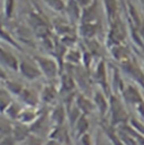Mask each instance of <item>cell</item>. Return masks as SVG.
Listing matches in <instances>:
<instances>
[{
	"instance_id": "obj_1",
	"label": "cell",
	"mask_w": 144,
	"mask_h": 145,
	"mask_svg": "<svg viewBox=\"0 0 144 145\" xmlns=\"http://www.w3.org/2000/svg\"><path fill=\"white\" fill-rule=\"evenodd\" d=\"M33 60L36 62L37 67L39 68L43 76L48 80L53 81L61 75V68L59 65V62L56 59H53L51 56H44V55H35Z\"/></svg>"
},
{
	"instance_id": "obj_2",
	"label": "cell",
	"mask_w": 144,
	"mask_h": 145,
	"mask_svg": "<svg viewBox=\"0 0 144 145\" xmlns=\"http://www.w3.org/2000/svg\"><path fill=\"white\" fill-rule=\"evenodd\" d=\"M109 116H110V125L114 127L116 126L118 127L130 121L127 111L124 108L120 99L115 93L109 96Z\"/></svg>"
},
{
	"instance_id": "obj_3",
	"label": "cell",
	"mask_w": 144,
	"mask_h": 145,
	"mask_svg": "<svg viewBox=\"0 0 144 145\" xmlns=\"http://www.w3.org/2000/svg\"><path fill=\"white\" fill-rule=\"evenodd\" d=\"M94 80L100 86L101 90L110 96V83L108 81V70H107V65H106V61L100 59L98 61V63L96 64L95 67V70H94Z\"/></svg>"
},
{
	"instance_id": "obj_4",
	"label": "cell",
	"mask_w": 144,
	"mask_h": 145,
	"mask_svg": "<svg viewBox=\"0 0 144 145\" xmlns=\"http://www.w3.org/2000/svg\"><path fill=\"white\" fill-rule=\"evenodd\" d=\"M18 72L24 79H26L28 81H36L43 76L39 68L37 67L34 60L27 61L25 59H20L19 65H18Z\"/></svg>"
},
{
	"instance_id": "obj_5",
	"label": "cell",
	"mask_w": 144,
	"mask_h": 145,
	"mask_svg": "<svg viewBox=\"0 0 144 145\" xmlns=\"http://www.w3.org/2000/svg\"><path fill=\"white\" fill-rule=\"evenodd\" d=\"M125 36H126L125 28L122 22L118 18H116L113 23H110V29L107 36V45L109 47L115 45H120L123 44Z\"/></svg>"
},
{
	"instance_id": "obj_6",
	"label": "cell",
	"mask_w": 144,
	"mask_h": 145,
	"mask_svg": "<svg viewBox=\"0 0 144 145\" xmlns=\"http://www.w3.org/2000/svg\"><path fill=\"white\" fill-rule=\"evenodd\" d=\"M120 63H122V70L128 76H131L135 82L141 84L142 88H144V71L139 67L136 61H134L130 57Z\"/></svg>"
},
{
	"instance_id": "obj_7",
	"label": "cell",
	"mask_w": 144,
	"mask_h": 145,
	"mask_svg": "<svg viewBox=\"0 0 144 145\" xmlns=\"http://www.w3.org/2000/svg\"><path fill=\"white\" fill-rule=\"evenodd\" d=\"M122 97H123V100L126 104L132 105V106H137L139 104L144 101L141 91L133 84L125 86V88L122 92Z\"/></svg>"
},
{
	"instance_id": "obj_8",
	"label": "cell",
	"mask_w": 144,
	"mask_h": 145,
	"mask_svg": "<svg viewBox=\"0 0 144 145\" xmlns=\"http://www.w3.org/2000/svg\"><path fill=\"white\" fill-rule=\"evenodd\" d=\"M52 126H63L65 121H68L67 116V107L62 103H56L53 109L48 114Z\"/></svg>"
},
{
	"instance_id": "obj_9",
	"label": "cell",
	"mask_w": 144,
	"mask_h": 145,
	"mask_svg": "<svg viewBox=\"0 0 144 145\" xmlns=\"http://www.w3.org/2000/svg\"><path fill=\"white\" fill-rule=\"evenodd\" d=\"M18 98L27 107H37L41 103V92L36 91L34 88L25 87Z\"/></svg>"
},
{
	"instance_id": "obj_10",
	"label": "cell",
	"mask_w": 144,
	"mask_h": 145,
	"mask_svg": "<svg viewBox=\"0 0 144 145\" xmlns=\"http://www.w3.org/2000/svg\"><path fill=\"white\" fill-rule=\"evenodd\" d=\"M39 92H41V103L46 105H52L56 103L60 90L53 83H47L42 88Z\"/></svg>"
},
{
	"instance_id": "obj_11",
	"label": "cell",
	"mask_w": 144,
	"mask_h": 145,
	"mask_svg": "<svg viewBox=\"0 0 144 145\" xmlns=\"http://www.w3.org/2000/svg\"><path fill=\"white\" fill-rule=\"evenodd\" d=\"M92 100L95 103L96 109L98 110V112L101 117L106 116L109 112V98H107V95L103 90L95 91Z\"/></svg>"
},
{
	"instance_id": "obj_12",
	"label": "cell",
	"mask_w": 144,
	"mask_h": 145,
	"mask_svg": "<svg viewBox=\"0 0 144 145\" xmlns=\"http://www.w3.org/2000/svg\"><path fill=\"white\" fill-rule=\"evenodd\" d=\"M74 103L78 106V108L81 110V112L83 115H87V116L90 115V114H92L94 110L96 109L94 100L90 99L89 97H87L83 92H77Z\"/></svg>"
},
{
	"instance_id": "obj_13",
	"label": "cell",
	"mask_w": 144,
	"mask_h": 145,
	"mask_svg": "<svg viewBox=\"0 0 144 145\" xmlns=\"http://www.w3.org/2000/svg\"><path fill=\"white\" fill-rule=\"evenodd\" d=\"M0 64L15 72H18L19 60L15 56V54L6 50L5 47H0Z\"/></svg>"
},
{
	"instance_id": "obj_14",
	"label": "cell",
	"mask_w": 144,
	"mask_h": 145,
	"mask_svg": "<svg viewBox=\"0 0 144 145\" xmlns=\"http://www.w3.org/2000/svg\"><path fill=\"white\" fill-rule=\"evenodd\" d=\"M50 124L52 125L51 119H50V116L48 117H45V115L41 114L39 117L36 119L35 121L32 125H29V128H31L32 134H35V135H38V136L43 137L45 135L46 128L51 131V128H48L50 127Z\"/></svg>"
},
{
	"instance_id": "obj_15",
	"label": "cell",
	"mask_w": 144,
	"mask_h": 145,
	"mask_svg": "<svg viewBox=\"0 0 144 145\" xmlns=\"http://www.w3.org/2000/svg\"><path fill=\"white\" fill-rule=\"evenodd\" d=\"M59 81H60V86H59L60 92H64L65 95L74 92L75 87H77V82H75L72 73H61Z\"/></svg>"
},
{
	"instance_id": "obj_16",
	"label": "cell",
	"mask_w": 144,
	"mask_h": 145,
	"mask_svg": "<svg viewBox=\"0 0 144 145\" xmlns=\"http://www.w3.org/2000/svg\"><path fill=\"white\" fill-rule=\"evenodd\" d=\"M64 63L70 67H77L82 64V51L77 46L69 47L64 55Z\"/></svg>"
},
{
	"instance_id": "obj_17",
	"label": "cell",
	"mask_w": 144,
	"mask_h": 145,
	"mask_svg": "<svg viewBox=\"0 0 144 145\" xmlns=\"http://www.w3.org/2000/svg\"><path fill=\"white\" fill-rule=\"evenodd\" d=\"M32 134L31 132V128L28 125H25L23 123H19V121H16L14 123V127H12V133L11 135L14 136V138L17 141V143H22L24 142L29 135Z\"/></svg>"
},
{
	"instance_id": "obj_18",
	"label": "cell",
	"mask_w": 144,
	"mask_h": 145,
	"mask_svg": "<svg viewBox=\"0 0 144 145\" xmlns=\"http://www.w3.org/2000/svg\"><path fill=\"white\" fill-rule=\"evenodd\" d=\"M39 115H41V112L38 111L37 107H27L26 106L25 108H23L17 121L23 123V124L29 126L39 117Z\"/></svg>"
},
{
	"instance_id": "obj_19",
	"label": "cell",
	"mask_w": 144,
	"mask_h": 145,
	"mask_svg": "<svg viewBox=\"0 0 144 145\" xmlns=\"http://www.w3.org/2000/svg\"><path fill=\"white\" fill-rule=\"evenodd\" d=\"M47 138H53V140H55V141L60 142L61 144L64 145H67L70 141L68 129L64 128V125L63 126H52Z\"/></svg>"
},
{
	"instance_id": "obj_20",
	"label": "cell",
	"mask_w": 144,
	"mask_h": 145,
	"mask_svg": "<svg viewBox=\"0 0 144 145\" xmlns=\"http://www.w3.org/2000/svg\"><path fill=\"white\" fill-rule=\"evenodd\" d=\"M89 128H90V123H89L88 116L82 114V115L80 116V118L78 119V121L75 123V125L73 126L75 137H77V138H80L82 135H84V134L88 133Z\"/></svg>"
},
{
	"instance_id": "obj_21",
	"label": "cell",
	"mask_w": 144,
	"mask_h": 145,
	"mask_svg": "<svg viewBox=\"0 0 144 145\" xmlns=\"http://www.w3.org/2000/svg\"><path fill=\"white\" fill-rule=\"evenodd\" d=\"M3 88L11 95V96H16V97H19V95L22 93V91L24 90L25 86L20 82V81H17V80H14V79H6L3 81Z\"/></svg>"
},
{
	"instance_id": "obj_22",
	"label": "cell",
	"mask_w": 144,
	"mask_h": 145,
	"mask_svg": "<svg viewBox=\"0 0 144 145\" xmlns=\"http://www.w3.org/2000/svg\"><path fill=\"white\" fill-rule=\"evenodd\" d=\"M98 32V25L97 23H81L79 33L84 39H91L95 38Z\"/></svg>"
},
{
	"instance_id": "obj_23",
	"label": "cell",
	"mask_w": 144,
	"mask_h": 145,
	"mask_svg": "<svg viewBox=\"0 0 144 145\" xmlns=\"http://www.w3.org/2000/svg\"><path fill=\"white\" fill-rule=\"evenodd\" d=\"M125 88L124 80L122 79V74L117 68H113L111 72V83H110V89L114 90L115 93H122Z\"/></svg>"
},
{
	"instance_id": "obj_24",
	"label": "cell",
	"mask_w": 144,
	"mask_h": 145,
	"mask_svg": "<svg viewBox=\"0 0 144 145\" xmlns=\"http://www.w3.org/2000/svg\"><path fill=\"white\" fill-rule=\"evenodd\" d=\"M97 6L92 2L90 6L86 7L81 15V23H97Z\"/></svg>"
},
{
	"instance_id": "obj_25",
	"label": "cell",
	"mask_w": 144,
	"mask_h": 145,
	"mask_svg": "<svg viewBox=\"0 0 144 145\" xmlns=\"http://www.w3.org/2000/svg\"><path fill=\"white\" fill-rule=\"evenodd\" d=\"M67 10H68V15L73 22H78L81 20V6L78 3L77 0H70L69 3L67 5Z\"/></svg>"
},
{
	"instance_id": "obj_26",
	"label": "cell",
	"mask_w": 144,
	"mask_h": 145,
	"mask_svg": "<svg viewBox=\"0 0 144 145\" xmlns=\"http://www.w3.org/2000/svg\"><path fill=\"white\" fill-rule=\"evenodd\" d=\"M110 53L111 55L114 56L115 60L119 61V62H123L127 59H130V52L124 46V45H115V46H111L110 47Z\"/></svg>"
},
{
	"instance_id": "obj_27",
	"label": "cell",
	"mask_w": 144,
	"mask_h": 145,
	"mask_svg": "<svg viewBox=\"0 0 144 145\" xmlns=\"http://www.w3.org/2000/svg\"><path fill=\"white\" fill-rule=\"evenodd\" d=\"M22 110H23V107H20V105L18 103H16V101L12 100L2 114H5L12 121H17L18 118H19V115H20Z\"/></svg>"
},
{
	"instance_id": "obj_28",
	"label": "cell",
	"mask_w": 144,
	"mask_h": 145,
	"mask_svg": "<svg viewBox=\"0 0 144 145\" xmlns=\"http://www.w3.org/2000/svg\"><path fill=\"white\" fill-rule=\"evenodd\" d=\"M67 107V116H68V123L70 125V127L73 128V126L75 125V123L78 121V119L80 118V116L82 115L81 110L78 108V106L75 105V103H73L70 106H65Z\"/></svg>"
},
{
	"instance_id": "obj_29",
	"label": "cell",
	"mask_w": 144,
	"mask_h": 145,
	"mask_svg": "<svg viewBox=\"0 0 144 145\" xmlns=\"http://www.w3.org/2000/svg\"><path fill=\"white\" fill-rule=\"evenodd\" d=\"M12 127H14L12 120L9 119L5 114L0 112V134L2 136H5V135H11Z\"/></svg>"
},
{
	"instance_id": "obj_30",
	"label": "cell",
	"mask_w": 144,
	"mask_h": 145,
	"mask_svg": "<svg viewBox=\"0 0 144 145\" xmlns=\"http://www.w3.org/2000/svg\"><path fill=\"white\" fill-rule=\"evenodd\" d=\"M106 15L109 23H113L117 18V1L116 0H104Z\"/></svg>"
},
{
	"instance_id": "obj_31",
	"label": "cell",
	"mask_w": 144,
	"mask_h": 145,
	"mask_svg": "<svg viewBox=\"0 0 144 145\" xmlns=\"http://www.w3.org/2000/svg\"><path fill=\"white\" fill-rule=\"evenodd\" d=\"M103 129L104 132L106 133V135L108 136V138L110 140V142L113 143L114 145H123L119 136H118V133L114 129V126L111 125H103Z\"/></svg>"
},
{
	"instance_id": "obj_32",
	"label": "cell",
	"mask_w": 144,
	"mask_h": 145,
	"mask_svg": "<svg viewBox=\"0 0 144 145\" xmlns=\"http://www.w3.org/2000/svg\"><path fill=\"white\" fill-rule=\"evenodd\" d=\"M44 140L43 137L35 135V134H31L24 142H22L20 145H44Z\"/></svg>"
},
{
	"instance_id": "obj_33",
	"label": "cell",
	"mask_w": 144,
	"mask_h": 145,
	"mask_svg": "<svg viewBox=\"0 0 144 145\" xmlns=\"http://www.w3.org/2000/svg\"><path fill=\"white\" fill-rule=\"evenodd\" d=\"M92 61H94V55L88 50L87 51H82V64L81 65L88 70L91 67Z\"/></svg>"
},
{
	"instance_id": "obj_34",
	"label": "cell",
	"mask_w": 144,
	"mask_h": 145,
	"mask_svg": "<svg viewBox=\"0 0 144 145\" xmlns=\"http://www.w3.org/2000/svg\"><path fill=\"white\" fill-rule=\"evenodd\" d=\"M130 125H131L137 133H140L141 135L144 136V124L142 121L137 120L136 118H130Z\"/></svg>"
},
{
	"instance_id": "obj_35",
	"label": "cell",
	"mask_w": 144,
	"mask_h": 145,
	"mask_svg": "<svg viewBox=\"0 0 144 145\" xmlns=\"http://www.w3.org/2000/svg\"><path fill=\"white\" fill-rule=\"evenodd\" d=\"M45 2L55 10H62L64 8V3L62 0H45Z\"/></svg>"
},
{
	"instance_id": "obj_36",
	"label": "cell",
	"mask_w": 144,
	"mask_h": 145,
	"mask_svg": "<svg viewBox=\"0 0 144 145\" xmlns=\"http://www.w3.org/2000/svg\"><path fill=\"white\" fill-rule=\"evenodd\" d=\"M14 12V0H6L5 2V14L8 18L12 16Z\"/></svg>"
},
{
	"instance_id": "obj_37",
	"label": "cell",
	"mask_w": 144,
	"mask_h": 145,
	"mask_svg": "<svg viewBox=\"0 0 144 145\" xmlns=\"http://www.w3.org/2000/svg\"><path fill=\"white\" fill-rule=\"evenodd\" d=\"M0 38H2V39H3V40H6L8 44H10V45H12V46H15V47H17V46H18V44H17V43L11 38V37L9 36L6 32H3V31H2V28H0ZM18 47H19V46H18Z\"/></svg>"
},
{
	"instance_id": "obj_38",
	"label": "cell",
	"mask_w": 144,
	"mask_h": 145,
	"mask_svg": "<svg viewBox=\"0 0 144 145\" xmlns=\"http://www.w3.org/2000/svg\"><path fill=\"white\" fill-rule=\"evenodd\" d=\"M17 141L14 138L12 135H5L2 136V140L0 142V145H16Z\"/></svg>"
},
{
	"instance_id": "obj_39",
	"label": "cell",
	"mask_w": 144,
	"mask_h": 145,
	"mask_svg": "<svg viewBox=\"0 0 144 145\" xmlns=\"http://www.w3.org/2000/svg\"><path fill=\"white\" fill-rule=\"evenodd\" d=\"M79 140H80L81 145H95L94 143H92V138H91V135H90L89 133L82 135Z\"/></svg>"
},
{
	"instance_id": "obj_40",
	"label": "cell",
	"mask_w": 144,
	"mask_h": 145,
	"mask_svg": "<svg viewBox=\"0 0 144 145\" xmlns=\"http://www.w3.org/2000/svg\"><path fill=\"white\" fill-rule=\"evenodd\" d=\"M77 1L83 8H86V7H88V6H90L92 3V0H77Z\"/></svg>"
},
{
	"instance_id": "obj_41",
	"label": "cell",
	"mask_w": 144,
	"mask_h": 145,
	"mask_svg": "<svg viewBox=\"0 0 144 145\" xmlns=\"http://www.w3.org/2000/svg\"><path fill=\"white\" fill-rule=\"evenodd\" d=\"M136 109H137V112L141 115V117L144 118V101H142L141 104H139L136 106Z\"/></svg>"
},
{
	"instance_id": "obj_42",
	"label": "cell",
	"mask_w": 144,
	"mask_h": 145,
	"mask_svg": "<svg viewBox=\"0 0 144 145\" xmlns=\"http://www.w3.org/2000/svg\"><path fill=\"white\" fill-rule=\"evenodd\" d=\"M44 145H62L60 142L53 140V138H47L45 142H44Z\"/></svg>"
},
{
	"instance_id": "obj_43",
	"label": "cell",
	"mask_w": 144,
	"mask_h": 145,
	"mask_svg": "<svg viewBox=\"0 0 144 145\" xmlns=\"http://www.w3.org/2000/svg\"><path fill=\"white\" fill-rule=\"evenodd\" d=\"M137 29H139V33H140V35H141V38L143 39V42H144V22H142L141 26H140Z\"/></svg>"
},
{
	"instance_id": "obj_44",
	"label": "cell",
	"mask_w": 144,
	"mask_h": 145,
	"mask_svg": "<svg viewBox=\"0 0 144 145\" xmlns=\"http://www.w3.org/2000/svg\"><path fill=\"white\" fill-rule=\"evenodd\" d=\"M95 145H103V144H101V143H99V142H97V143H96Z\"/></svg>"
},
{
	"instance_id": "obj_45",
	"label": "cell",
	"mask_w": 144,
	"mask_h": 145,
	"mask_svg": "<svg viewBox=\"0 0 144 145\" xmlns=\"http://www.w3.org/2000/svg\"><path fill=\"white\" fill-rule=\"evenodd\" d=\"M1 140H2V135L0 134V142H1Z\"/></svg>"
},
{
	"instance_id": "obj_46",
	"label": "cell",
	"mask_w": 144,
	"mask_h": 145,
	"mask_svg": "<svg viewBox=\"0 0 144 145\" xmlns=\"http://www.w3.org/2000/svg\"><path fill=\"white\" fill-rule=\"evenodd\" d=\"M62 145H64V144H62Z\"/></svg>"
},
{
	"instance_id": "obj_47",
	"label": "cell",
	"mask_w": 144,
	"mask_h": 145,
	"mask_svg": "<svg viewBox=\"0 0 144 145\" xmlns=\"http://www.w3.org/2000/svg\"><path fill=\"white\" fill-rule=\"evenodd\" d=\"M0 82H1V81H0Z\"/></svg>"
}]
</instances>
